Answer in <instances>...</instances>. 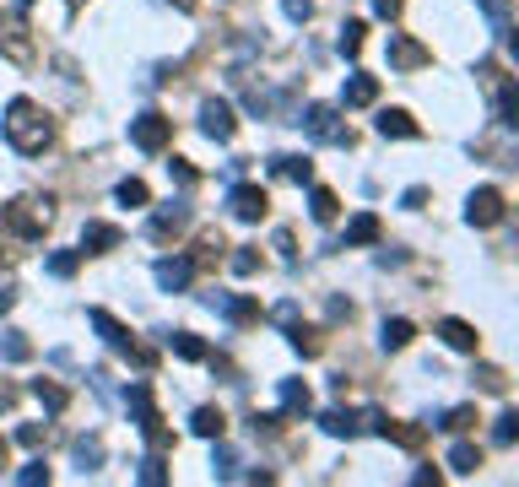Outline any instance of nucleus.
Here are the masks:
<instances>
[{"label": "nucleus", "instance_id": "f257e3e1", "mask_svg": "<svg viewBox=\"0 0 519 487\" xmlns=\"http://www.w3.org/2000/svg\"><path fill=\"white\" fill-rule=\"evenodd\" d=\"M0 130H6V141H11L17 157H38V152H49V141H55V120H49L44 103H33V98H11L6 114H0Z\"/></svg>", "mask_w": 519, "mask_h": 487}, {"label": "nucleus", "instance_id": "f03ea898", "mask_svg": "<svg viewBox=\"0 0 519 487\" xmlns=\"http://www.w3.org/2000/svg\"><path fill=\"white\" fill-rule=\"evenodd\" d=\"M0 222H6L11 239L22 244H38L49 228H55V195H17V201L0 212Z\"/></svg>", "mask_w": 519, "mask_h": 487}, {"label": "nucleus", "instance_id": "7ed1b4c3", "mask_svg": "<svg viewBox=\"0 0 519 487\" xmlns=\"http://www.w3.org/2000/svg\"><path fill=\"white\" fill-rule=\"evenodd\" d=\"M476 87L487 92L492 120H498L503 130H514V125H519V87H514V76L503 71L498 60H482V65H476Z\"/></svg>", "mask_w": 519, "mask_h": 487}, {"label": "nucleus", "instance_id": "20e7f679", "mask_svg": "<svg viewBox=\"0 0 519 487\" xmlns=\"http://www.w3.org/2000/svg\"><path fill=\"white\" fill-rule=\"evenodd\" d=\"M298 125H303V136L319 141V147H352V125L341 120V109L336 103H309V109H298Z\"/></svg>", "mask_w": 519, "mask_h": 487}, {"label": "nucleus", "instance_id": "39448f33", "mask_svg": "<svg viewBox=\"0 0 519 487\" xmlns=\"http://www.w3.org/2000/svg\"><path fill=\"white\" fill-rule=\"evenodd\" d=\"M87 325H92V331H98L103 341H109V347L119 352V358H130L136 368H157V352H152V347H141V341L130 336V331L114 320L109 309H87Z\"/></svg>", "mask_w": 519, "mask_h": 487}, {"label": "nucleus", "instance_id": "423d86ee", "mask_svg": "<svg viewBox=\"0 0 519 487\" xmlns=\"http://www.w3.org/2000/svg\"><path fill=\"white\" fill-rule=\"evenodd\" d=\"M28 11H33V0H11V11H0V55H11L17 65H33Z\"/></svg>", "mask_w": 519, "mask_h": 487}, {"label": "nucleus", "instance_id": "0eeeda50", "mask_svg": "<svg viewBox=\"0 0 519 487\" xmlns=\"http://www.w3.org/2000/svg\"><path fill=\"white\" fill-rule=\"evenodd\" d=\"M125 406H130V417H136L141 439L152 444V450H168V428H163V417H157V406H152V390H146V385H130V390H125Z\"/></svg>", "mask_w": 519, "mask_h": 487}, {"label": "nucleus", "instance_id": "6e6552de", "mask_svg": "<svg viewBox=\"0 0 519 487\" xmlns=\"http://www.w3.org/2000/svg\"><path fill=\"white\" fill-rule=\"evenodd\" d=\"M503 217H509V201H503V190H492V184L471 190V201H465V222H471V228H498Z\"/></svg>", "mask_w": 519, "mask_h": 487}, {"label": "nucleus", "instance_id": "1a4fd4ad", "mask_svg": "<svg viewBox=\"0 0 519 487\" xmlns=\"http://www.w3.org/2000/svg\"><path fill=\"white\" fill-rule=\"evenodd\" d=\"M130 141H136L141 152H163L173 141V120H168V114H157V109H146V114L130 120Z\"/></svg>", "mask_w": 519, "mask_h": 487}, {"label": "nucleus", "instance_id": "9d476101", "mask_svg": "<svg viewBox=\"0 0 519 487\" xmlns=\"http://www.w3.org/2000/svg\"><path fill=\"white\" fill-rule=\"evenodd\" d=\"M184 228H190V206H184V201H168V206H157L152 222H146V239H152V244H168V239H179Z\"/></svg>", "mask_w": 519, "mask_h": 487}, {"label": "nucleus", "instance_id": "9b49d317", "mask_svg": "<svg viewBox=\"0 0 519 487\" xmlns=\"http://www.w3.org/2000/svg\"><path fill=\"white\" fill-rule=\"evenodd\" d=\"M384 55H390V71H422V65L433 60V49H428V44H417V38H406V33H390Z\"/></svg>", "mask_w": 519, "mask_h": 487}, {"label": "nucleus", "instance_id": "f8f14e48", "mask_svg": "<svg viewBox=\"0 0 519 487\" xmlns=\"http://www.w3.org/2000/svg\"><path fill=\"white\" fill-rule=\"evenodd\" d=\"M228 212L238 222H260L265 212H271V195H265L260 184H233V190H228Z\"/></svg>", "mask_w": 519, "mask_h": 487}, {"label": "nucleus", "instance_id": "ddd939ff", "mask_svg": "<svg viewBox=\"0 0 519 487\" xmlns=\"http://www.w3.org/2000/svg\"><path fill=\"white\" fill-rule=\"evenodd\" d=\"M233 130H238L233 103H222V98H201V136H211V141H233Z\"/></svg>", "mask_w": 519, "mask_h": 487}, {"label": "nucleus", "instance_id": "4468645a", "mask_svg": "<svg viewBox=\"0 0 519 487\" xmlns=\"http://www.w3.org/2000/svg\"><path fill=\"white\" fill-rule=\"evenodd\" d=\"M152 276H157V287H163V293H184V287L195 282V260H184V255L157 260V266H152Z\"/></svg>", "mask_w": 519, "mask_h": 487}, {"label": "nucleus", "instance_id": "2eb2a0df", "mask_svg": "<svg viewBox=\"0 0 519 487\" xmlns=\"http://www.w3.org/2000/svg\"><path fill=\"white\" fill-rule=\"evenodd\" d=\"M438 336H444L449 352H465V358L482 352V336H476V325H465V320H438Z\"/></svg>", "mask_w": 519, "mask_h": 487}, {"label": "nucleus", "instance_id": "dca6fc26", "mask_svg": "<svg viewBox=\"0 0 519 487\" xmlns=\"http://www.w3.org/2000/svg\"><path fill=\"white\" fill-rule=\"evenodd\" d=\"M119 244H125V233H119L114 222H87L82 228V255H109Z\"/></svg>", "mask_w": 519, "mask_h": 487}, {"label": "nucleus", "instance_id": "f3484780", "mask_svg": "<svg viewBox=\"0 0 519 487\" xmlns=\"http://www.w3.org/2000/svg\"><path fill=\"white\" fill-rule=\"evenodd\" d=\"M379 98V76H363V71H352L341 82V103L346 109H368V103Z\"/></svg>", "mask_w": 519, "mask_h": 487}, {"label": "nucleus", "instance_id": "a211bd4d", "mask_svg": "<svg viewBox=\"0 0 519 487\" xmlns=\"http://www.w3.org/2000/svg\"><path fill=\"white\" fill-rule=\"evenodd\" d=\"M271 174L287 179V184H314V163H309V157H298V152H276Z\"/></svg>", "mask_w": 519, "mask_h": 487}, {"label": "nucleus", "instance_id": "6ab92c4d", "mask_svg": "<svg viewBox=\"0 0 519 487\" xmlns=\"http://www.w3.org/2000/svg\"><path fill=\"white\" fill-rule=\"evenodd\" d=\"M206 304L217 309V314H228L233 325H255V320H260V304H255V298H233V293H217V298H206Z\"/></svg>", "mask_w": 519, "mask_h": 487}, {"label": "nucleus", "instance_id": "aec40b11", "mask_svg": "<svg viewBox=\"0 0 519 487\" xmlns=\"http://www.w3.org/2000/svg\"><path fill=\"white\" fill-rule=\"evenodd\" d=\"M379 136H384V141H417L422 125L411 120L406 109H384V114H379Z\"/></svg>", "mask_w": 519, "mask_h": 487}, {"label": "nucleus", "instance_id": "412c9836", "mask_svg": "<svg viewBox=\"0 0 519 487\" xmlns=\"http://www.w3.org/2000/svg\"><path fill=\"white\" fill-rule=\"evenodd\" d=\"M319 428H325L330 439H357V433H363V412H346V406H330V412L319 417Z\"/></svg>", "mask_w": 519, "mask_h": 487}, {"label": "nucleus", "instance_id": "4be33fe9", "mask_svg": "<svg viewBox=\"0 0 519 487\" xmlns=\"http://www.w3.org/2000/svg\"><path fill=\"white\" fill-rule=\"evenodd\" d=\"M379 217L374 212H363V217H352L346 222V233H341V249H357V244H379Z\"/></svg>", "mask_w": 519, "mask_h": 487}, {"label": "nucleus", "instance_id": "5701e85b", "mask_svg": "<svg viewBox=\"0 0 519 487\" xmlns=\"http://www.w3.org/2000/svg\"><path fill=\"white\" fill-rule=\"evenodd\" d=\"M379 439L401 444V450H422V439H428V428H422V423H390V417H384V423H379Z\"/></svg>", "mask_w": 519, "mask_h": 487}, {"label": "nucleus", "instance_id": "b1692460", "mask_svg": "<svg viewBox=\"0 0 519 487\" xmlns=\"http://www.w3.org/2000/svg\"><path fill=\"white\" fill-rule=\"evenodd\" d=\"M71 460H76L82 477H87V471H98L103 466V439H98V433H82V439L71 444Z\"/></svg>", "mask_w": 519, "mask_h": 487}, {"label": "nucleus", "instance_id": "393cba45", "mask_svg": "<svg viewBox=\"0 0 519 487\" xmlns=\"http://www.w3.org/2000/svg\"><path fill=\"white\" fill-rule=\"evenodd\" d=\"M476 6L487 11V22H492V33L503 38V44H509L514 38V0H476Z\"/></svg>", "mask_w": 519, "mask_h": 487}, {"label": "nucleus", "instance_id": "a878e982", "mask_svg": "<svg viewBox=\"0 0 519 487\" xmlns=\"http://www.w3.org/2000/svg\"><path fill=\"white\" fill-rule=\"evenodd\" d=\"M476 466H482V450H476L471 439L449 444V471H455V477H476Z\"/></svg>", "mask_w": 519, "mask_h": 487}, {"label": "nucleus", "instance_id": "bb28decb", "mask_svg": "<svg viewBox=\"0 0 519 487\" xmlns=\"http://www.w3.org/2000/svg\"><path fill=\"white\" fill-rule=\"evenodd\" d=\"M411 341H417V325H411V320H384V331H379L384 352H406Z\"/></svg>", "mask_w": 519, "mask_h": 487}, {"label": "nucleus", "instance_id": "cd10ccee", "mask_svg": "<svg viewBox=\"0 0 519 487\" xmlns=\"http://www.w3.org/2000/svg\"><path fill=\"white\" fill-rule=\"evenodd\" d=\"M190 433L195 439H222V433H228V417H222L217 406H201V412L190 417Z\"/></svg>", "mask_w": 519, "mask_h": 487}, {"label": "nucleus", "instance_id": "c85d7f7f", "mask_svg": "<svg viewBox=\"0 0 519 487\" xmlns=\"http://www.w3.org/2000/svg\"><path fill=\"white\" fill-rule=\"evenodd\" d=\"M168 347L179 352L184 363H206V358H211V347H206V341L195 336V331H173V336H168Z\"/></svg>", "mask_w": 519, "mask_h": 487}, {"label": "nucleus", "instance_id": "c756f323", "mask_svg": "<svg viewBox=\"0 0 519 487\" xmlns=\"http://www.w3.org/2000/svg\"><path fill=\"white\" fill-rule=\"evenodd\" d=\"M238 466H244V460H238V450H228V444L217 439V455H211V477H217V482H238V477H244Z\"/></svg>", "mask_w": 519, "mask_h": 487}, {"label": "nucleus", "instance_id": "7c9ffc66", "mask_svg": "<svg viewBox=\"0 0 519 487\" xmlns=\"http://www.w3.org/2000/svg\"><path fill=\"white\" fill-rule=\"evenodd\" d=\"M276 390H282V406H287L292 417H303V412L314 406V396H309V385H303V379H282Z\"/></svg>", "mask_w": 519, "mask_h": 487}, {"label": "nucleus", "instance_id": "2f4dec72", "mask_svg": "<svg viewBox=\"0 0 519 487\" xmlns=\"http://www.w3.org/2000/svg\"><path fill=\"white\" fill-rule=\"evenodd\" d=\"M28 358H33L28 331H6V336H0V363H28Z\"/></svg>", "mask_w": 519, "mask_h": 487}, {"label": "nucleus", "instance_id": "473e14b6", "mask_svg": "<svg viewBox=\"0 0 519 487\" xmlns=\"http://www.w3.org/2000/svg\"><path fill=\"white\" fill-rule=\"evenodd\" d=\"M33 396L44 412H65V406H71V390H60L55 379H33Z\"/></svg>", "mask_w": 519, "mask_h": 487}, {"label": "nucleus", "instance_id": "72a5a7b5", "mask_svg": "<svg viewBox=\"0 0 519 487\" xmlns=\"http://www.w3.org/2000/svg\"><path fill=\"white\" fill-rule=\"evenodd\" d=\"M287 336H292V352H303V358H319V352H325L319 331H309V325H298V320L287 325Z\"/></svg>", "mask_w": 519, "mask_h": 487}, {"label": "nucleus", "instance_id": "f704fd0d", "mask_svg": "<svg viewBox=\"0 0 519 487\" xmlns=\"http://www.w3.org/2000/svg\"><path fill=\"white\" fill-rule=\"evenodd\" d=\"M336 212H341L336 190H319V184H314V195H309V217H314V222H336Z\"/></svg>", "mask_w": 519, "mask_h": 487}, {"label": "nucleus", "instance_id": "c9c22d12", "mask_svg": "<svg viewBox=\"0 0 519 487\" xmlns=\"http://www.w3.org/2000/svg\"><path fill=\"white\" fill-rule=\"evenodd\" d=\"M363 22H341V33H336V49H341V55L346 60H357V55H363Z\"/></svg>", "mask_w": 519, "mask_h": 487}, {"label": "nucleus", "instance_id": "e433bc0d", "mask_svg": "<svg viewBox=\"0 0 519 487\" xmlns=\"http://www.w3.org/2000/svg\"><path fill=\"white\" fill-rule=\"evenodd\" d=\"M114 201H119V206H146V201H152V190H146L141 179H119V184H114Z\"/></svg>", "mask_w": 519, "mask_h": 487}, {"label": "nucleus", "instance_id": "4c0bfd02", "mask_svg": "<svg viewBox=\"0 0 519 487\" xmlns=\"http://www.w3.org/2000/svg\"><path fill=\"white\" fill-rule=\"evenodd\" d=\"M76 271H82V249H55V255H49V276L65 282V276H76Z\"/></svg>", "mask_w": 519, "mask_h": 487}, {"label": "nucleus", "instance_id": "58836bf2", "mask_svg": "<svg viewBox=\"0 0 519 487\" xmlns=\"http://www.w3.org/2000/svg\"><path fill=\"white\" fill-rule=\"evenodd\" d=\"M222 249H228V244H222V233H201V244H195V266H217V260H222Z\"/></svg>", "mask_w": 519, "mask_h": 487}, {"label": "nucleus", "instance_id": "ea45409f", "mask_svg": "<svg viewBox=\"0 0 519 487\" xmlns=\"http://www.w3.org/2000/svg\"><path fill=\"white\" fill-rule=\"evenodd\" d=\"M228 266H233V276H255V271L265 266V260H260V249H255V244H238Z\"/></svg>", "mask_w": 519, "mask_h": 487}, {"label": "nucleus", "instance_id": "a19ab883", "mask_svg": "<svg viewBox=\"0 0 519 487\" xmlns=\"http://www.w3.org/2000/svg\"><path fill=\"white\" fill-rule=\"evenodd\" d=\"M471 423H476V406H449V412L438 417V428H444V433H465Z\"/></svg>", "mask_w": 519, "mask_h": 487}, {"label": "nucleus", "instance_id": "79ce46f5", "mask_svg": "<svg viewBox=\"0 0 519 487\" xmlns=\"http://www.w3.org/2000/svg\"><path fill=\"white\" fill-rule=\"evenodd\" d=\"M514 439H519V412H503L498 428H492V444H498V450H514Z\"/></svg>", "mask_w": 519, "mask_h": 487}, {"label": "nucleus", "instance_id": "37998d69", "mask_svg": "<svg viewBox=\"0 0 519 487\" xmlns=\"http://www.w3.org/2000/svg\"><path fill=\"white\" fill-rule=\"evenodd\" d=\"M141 482H146V487H163V482H168V466H163V455H157V450L141 460Z\"/></svg>", "mask_w": 519, "mask_h": 487}, {"label": "nucleus", "instance_id": "c03bdc74", "mask_svg": "<svg viewBox=\"0 0 519 487\" xmlns=\"http://www.w3.org/2000/svg\"><path fill=\"white\" fill-rule=\"evenodd\" d=\"M476 379H482V390H492V396H503V390H509V379H503V368H476Z\"/></svg>", "mask_w": 519, "mask_h": 487}, {"label": "nucleus", "instance_id": "a18cd8bd", "mask_svg": "<svg viewBox=\"0 0 519 487\" xmlns=\"http://www.w3.org/2000/svg\"><path fill=\"white\" fill-rule=\"evenodd\" d=\"M168 179L179 184V190H190V184H195V168L184 163V157H173V163H168Z\"/></svg>", "mask_w": 519, "mask_h": 487}, {"label": "nucleus", "instance_id": "49530a36", "mask_svg": "<svg viewBox=\"0 0 519 487\" xmlns=\"http://www.w3.org/2000/svg\"><path fill=\"white\" fill-rule=\"evenodd\" d=\"M17 444H22V450H44V428H38V423H22V428H17Z\"/></svg>", "mask_w": 519, "mask_h": 487}, {"label": "nucleus", "instance_id": "de8ad7c7", "mask_svg": "<svg viewBox=\"0 0 519 487\" xmlns=\"http://www.w3.org/2000/svg\"><path fill=\"white\" fill-rule=\"evenodd\" d=\"M17 482H22V487H38V482H49V466H44V460H33V466H22V471H17Z\"/></svg>", "mask_w": 519, "mask_h": 487}, {"label": "nucleus", "instance_id": "09e8293b", "mask_svg": "<svg viewBox=\"0 0 519 487\" xmlns=\"http://www.w3.org/2000/svg\"><path fill=\"white\" fill-rule=\"evenodd\" d=\"M282 11H287L292 22H309L314 17V0H282Z\"/></svg>", "mask_w": 519, "mask_h": 487}, {"label": "nucleus", "instance_id": "8fccbe9b", "mask_svg": "<svg viewBox=\"0 0 519 487\" xmlns=\"http://www.w3.org/2000/svg\"><path fill=\"white\" fill-rule=\"evenodd\" d=\"M374 11H379L384 22H395V17H401V11H406V0H374Z\"/></svg>", "mask_w": 519, "mask_h": 487}, {"label": "nucleus", "instance_id": "3c124183", "mask_svg": "<svg viewBox=\"0 0 519 487\" xmlns=\"http://www.w3.org/2000/svg\"><path fill=\"white\" fill-rule=\"evenodd\" d=\"M11 304H17V287H11V282H0V314H11Z\"/></svg>", "mask_w": 519, "mask_h": 487}, {"label": "nucleus", "instance_id": "603ef678", "mask_svg": "<svg viewBox=\"0 0 519 487\" xmlns=\"http://www.w3.org/2000/svg\"><path fill=\"white\" fill-rule=\"evenodd\" d=\"M276 249H282V260H287V266H292V233H287V228L276 233Z\"/></svg>", "mask_w": 519, "mask_h": 487}, {"label": "nucleus", "instance_id": "864d4df0", "mask_svg": "<svg viewBox=\"0 0 519 487\" xmlns=\"http://www.w3.org/2000/svg\"><path fill=\"white\" fill-rule=\"evenodd\" d=\"M173 6H179V11H195V0H173Z\"/></svg>", "mask_w": 519, "mask_h": 487}, {"label": "nucleus", "instance_id": "5fc2aeb1", "mask_svg": "<svg viewBox=\"0 0 519 487\" xmlns=\"http://www.w3.org/2000/svg\"><path fill=\"white\" fill-rule=\"evenodd\" d=\"M0 466H6V439H0Z\"/></svg>", "mask_w": 519, "mask_h": 487}, {"label": "nucleus", "instance_id": "6e6d98bb", "mask_svg": "<svg viewBox=\"0 0 519 487\" xmlns=\"http://www.w3.org/2000/svg\"><path fill=\"white\" fill-rule=\"evenodd\" d=\"M222 6H228V0H222Z\"/></svg>", "mask_w": 519, "mask_h": 487}]
</instances>
